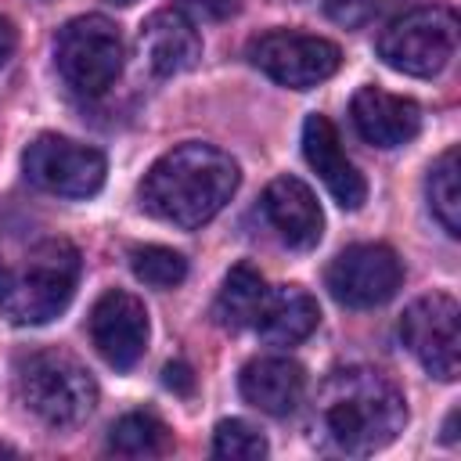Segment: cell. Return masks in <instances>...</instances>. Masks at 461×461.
I'll return each mask as SVG.
<instances>
[{
  "instance_id": "1",
  "label": "cell",
  "mask_w": 461,
  "mask_h": 461,
  "mask_svg": "<svg viewBox=\"0 0 461 461\" xmlns=\"http://www.w3.org/2000/svg\"><path fill=\"white\" fill-rule=\"evenodd\" d=\"M317 432L342 454H375L407 425V403L393 378L375 367H339L324 378L313 411Z\"/></svg>"
},
{
  "instance_id": "13",
  "label": "cell",
  "mask_w": 461,
  "mask_h": 461,
  "mask_svg": "<svg viewBox=\"0 0 461 461\" xmlns=\"http://www.w3.org/2000/svg\"><path fill=\"white\" fill-rule=\"evenodd\" d=\"M349 115L357 133L375 148L411 144L421 130V108L411 97L389 94L382 86H360L349 101Z\"/></svg>"
},
{
  "instance_id": "16",
  "label": "cell",
  "mask_w": 461,
  "mask_h": 461,
  "mask_svg": "<svg viewBox=\"0 0 461 461\" xmlns=\"http://www.w3.org/2000/svg\"><path fill=\"white\" fill-rule=\"evenodd\" d=\"M241 396L263 414L285 418L299 407L306 393V371L292 357H256L241 367Z\"/></svg>"
},
{
  "instance_id": "11",
  "label": "cell",
  "mask_w": 461,
  "mask_h": 461,
  "mask_svg": "<svg viewBox=\"0 0 461 461\" xmlns=\"http://www.w3.org/2000/svg\"><path fill=\"white\" fill-rule=\"evenodd\" d=\"M90 342L115 371H130L148 346V310L137 295L112 288L90 310Z\"/></svg>"
},
{
  "instance_id": "10",
  "label": "cell",
  "mask_w": 461,
  "mask_h": 461,
  "mask_svg": "<svg viewBox=\"0 0 461 461\" xmlns=\"http://www.w3.org/2000/svg\"><path fill=\"white\" fill-rule=\"evenodd\" d=\"M400 281H403V267H400L396 252L389 245H375V241L342 249L324 270V285H328L331 299L349 310H367V306L389 303L396 295Z\"/></svg>"
},
{
  "instance_id": "21",
  "label": "cell",
  "mask_w": 461,
  "mask_h": 461,
  "mask_svg": "<svg viewBox=\"0 0 461 461\" xmlns=\"http://www.w3.org/2000/svg\"><path fill=\"white\" fill-rule=\"evenodd\" d=\"M130 270L151 288H176L187 277V259L166 245H137L130 249Z\"/></svg>"
},
{
  "instance_id": "14",
  "label": "cell",
  "mask_w": 461,
  "mask_h": 461,
  "mask_svg": "<svg viewBox=\"0 0 461 461\" xmlns=\"http://www.w3.org/2000/svg\"><path fill=\"white\" fill-rule=\"evenodd\" d=\"M137 40H140V54L155 76L187 72L202 58V36H198L194 22L176 7H162V11L148 14Z\"/></svg>"
},
{
  "instance_id": "23",
  "label": "cell",
  "mask_w": 461,
  "mask_h": 461,
  "mask_svg": "<svg viewBox=\"0 0 461 461\" xmlns=\"http://www.w3.org/2000/svg\"><path fill=\"white\" fill-rule=\"evenodd\" d=\"M162 382H166L173 393H180V396H187V393L194 389V375H191V367L180 364V360H173V364L162 367Z\"/></svg>"
},
{
  "instance_id": "28",
  "label": "cell",
  "mask_w": 461,
  "mask_h": 461,
  "mask_svg": "<svg viewBox=\"0 0 461 461\" xmlns=\"http://www.w3.org/2000/svg\"><path fill=\"white\" fill-rule=\"evenodd\" d=\"M0 270H4V267H0Z\"/></svg>"
},
{
  "instance_id": "7",
  "label": "cell",
  "mask_w": 461,
  "mask_h": 461,
  "mask_svg": "<svg viewBox=\"0 0 461 461\" xmlns=\"http://www.w3.org/2000/svg\"><path fill=\"white\" fill-rule=\"evenodd\" d=\"M249 61L281 86L310 90L339 72L342 50L339 43L324 36H310L295 29H270L249 43Z\"/></svg>"
},
{
  "instance_id": "4",
  "label": "cell",
  "mask_w": 461,
  "mask_h": 461,
  "mask_svg": "<svg viewBox=\"0 0 461 461\" xmlns=\"http://www.w3.org/2000/svg\"><path fill=\"white\" fill-rule=\"evenodd\" d=\"M14 385L25 411L50 429H72L97 407L94 375L61 349H36L22 357L14 367Z\"/></svg>"
},
{
  "instance_id": "9",
  "label": "cell",
  "mask_w": 461,
  "mask_h": 461,
  "mask_svg": "<svg viewBox=\"0 0 461 461\" xmlns=\"http://www.w3.org/2000/svg\"><path fill=\"white\" fill-rule=\"evenodd\" d=\"M457 299L447 292H432L414 299L400 317V339L418 357V364L439 382H454L461 371V328H457Z\"/></svg>"
},
{
  "instance_id": "27",
  "label": "cell",
  "mask_w": 461,
  "mask_h": 461,
  "mask_svg": "<svg viewBox=\"0 0 461 461\" xmlns=\"http://www.w3.org/2000/svg\"><path fill=\"white\" fill-rule=\"evenodd\" d=\"M112 4H122L126 7V4H137V0H112Z\"/></svg>"
},
{
  "instance_id": "25",
  "label": "cell",
  "mask_w": 461,
  "mask_h": 461,
  "mask_svg": "<svg viewBox=\"0 0 461 461\" xmlns=\"http://www.w3.org/2000/svg\"><path fill=\"white\" fill-rule=\"evenodd\" d=\"M14 43H18V36H14V25L0 14V68L7 65V58L14 54Z\"/></svg>"
},
{
  "instance_id": "6",
  "label": "cell",
  "mask_w": 461,
  "mask_h": 461,
  "mask_svg": "<svg viewBox=\"0 0 461 461\" xmlns=\"http://www.w3.org/2000/svg\"><path fill=\"white\" fill-rule=\"evenodd\" d=\"M122 36L104 14H79L54 36V65L76 94H104L122 72Z\"/></svg>"
},
{
  "instance_id": "22",
  "label": "cell",
  "mask_w": 461,
  "mask_h": 461,
  "mask_svg": "<svg viewBox=\"0 0 461 461\" xmlns=\"http://www.w3.org/2000/svg\"><path fill=\"white\" fill-rule=\"evenodd\" d=\"M212 454L230 461H259L267 457V439L241 418H227L212 432Z\"/></svg>"
},
{
  "instance_id": "24",
  "label": "cell",
  "mask_w": 461,
  "mask_h": 461,
  "mask_svg": "<svg viewBox=\"0 0 461 461\" xmlns=\"http://www.w3.org/2000/svg\"><path fill=\"white\" fill-rule=\"evenodd\" d=\"M187 11H194V14H202V18H227V14H234L238 11V0H180Z\"/></svg>"
},
{
  "instance_id": "17",
  "label": "cell",
  "mask_w": 461,
  "mask_h": 461,
  "mask_svg": "<svg viewBox=\"0 0 461 461\" xmlns=\"http://www.w3.org/2000/svg\"><path fill=\"white\" fill-rule=\"evenodd\" d=\"M317 321H321L317 299L299 285H281V288H267V299L252 328L270 346H295L317 328Z\"/></svg>"
},
{
  "instance_id": "18",
  "label": "cell",
  "mask_w": 461,
  "mask_h": 461,
  "mask_svg": "<svg viewBox=\"0 0 461 461\" xmlns=\"http://www.w3.org/2000/svg\"><path fill=\"white\" fill-rule=\"evenodd\" d=\"M267 299V281L259 277V270H252L249 263H238L227 277H223V288L216 295V321L230 331L238 328H252L256 317H259V306Z\"/></svg>"
},
{
  "instance_id": "3",
  "label": "cell",
  "mask_w": 461,
  "mask_h": 461,
  "mask_svg": "<svg viewBox=\"0 0 461 461\" xmlns=\"http://www.w3.org/2000/svg\"><path fill=\"white\" fill-rule=\"evenodd\" d=\"M79 252L65 238H47L14 270H0V310L11 324H47L76 295Z\"/></svg>"
},
{
  "instance_id": "12",
  "label": "cell",
  "mask_w": 461,
  "mask_h": 461,
  "mask_svg": "<svg viewBox=\"0 0 461 461\" xmlns=\"http://www.w3.org/2000/svg\"><path fill=\"white\" fill-rule=\"evenodd\" d=\"M303 155H306L310 169L324 180L328 194L342 209H360L364 205L367 184L357 173V166L346 158L342 140H339V130L331 126L328 115H317V112L306 115V122H303Z\"/></svg>"
},
{
  "instance_id": "26",
  "label": "cell",
  "mask_w": 461,
  "mask_h": 461,
  "mask_svg": "<svg viewBox=\"0 0 461 461\" xmlns=\"http://www.w3.org/2000/svg\"><path fill=\"white\" fill-rule=\"evenodd\" d=\"M454 425H457V411H450V418H447V425H443V439H447V443H454V439H457Z\"/></svg>"
},
{
  "instance_id": "15",
  "label": "cell",
  "mask_w": 461,
  "mask_h": 461,
  "mask_svg": "<svg viewBox=\"0 0 461 461\" xmlns=\"http://www.w3.org/2000/svg\"><path fill=\"white\" fill-rule=\"evenodd\" d=\"M263 212L270 227L292 249H313L324 234V212L313 191L299 176H277L263 191Z\"/></svg>"
},
{
  "instance_id": "19",
  "label": "cell",
  "mask_w": 461,
  "mask_h": 461,
  "mask_svg": "<svg viewBox=\"0 0 461 461\" xmlns=\"http://www.w3.org/2000/svg\"><path fill=\"white\" fill-rule=\"evenodd\" d=\"M425 194H429V209L439 220V227L450 238H457L461 234V155H457V148H447L429 166Z\"/></svg>"
},
{
  "instance_id": "5",
  "label": "cell",
  "mask_w": 461,
  "mask_h": 461,
  "mask_svg": "<svg viewBox=\"0 0 461 461\" xmlns=\"http://www.w3.org/2000/svg\"><path fill=\"white\" fill-rule=\"evenodd\" d=\"M454 50H457V14L439 4L403 11L378 36V58L389 68L418 79L439 76L450 65Z\"/></svg>"
},
{
  "instance_id": "20",
  "label": "cell",
  "mask_w": 461,
  "mask_h": 461,
  "mask_svg": "<svg viewBox=\"0 0 461 461\" xmlns=\"http://www.w3.org/2000/svg\"><path fill=\"white\" fill-rule=\"evenodd\" d=\"M108 450L122 457H158L169 450V429L148 411L122 414L108 429Z\"/></svg>"
},
{
  "instance_id": "8",
  "label": "cell",
  "mask_w": 461,
  "mask_h": 461,
  "mask_svg": "<svg viewBox=\"0 0 461 461\" xmlns=\"http://www.w3.org/2000/svg\"><path fill=\"white\" fill-rule=\"evenodd\" d=\"M22 169L29 184L58 198H90L104 184V155L58 133L36 137L22 155Z\"/></svg>"
},
{
  "instance_id": "2",
  "label": "cell",
  "mask_w": 461,
  "mask_h": 461,
  "mask_svg": "<svg viewBox=\"0 0 461 461\" xmlns=\"http://www.w3.org/2000/svg\"><path fill=\"white\" fill-rule=\"evenodd\" d=\"M238 162L212 144H180L166 151L140 180V205L173 227L209 223L238 191Z\"/></svg>"
}]
</instances>
